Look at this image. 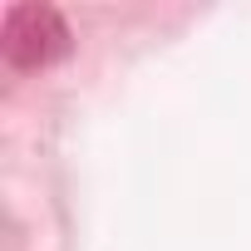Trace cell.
<instances>
[{"instance_id":"obj_1","label":"cell","mask_w":251,"mask_h":251,"mask_svg":"<svg viewBox=\"0 0 251 251\" xmlns=\"http://www.w3.org/2000/svg\"><path fill=\"white\" fill-rule=\"evenodd\" d=\"M0 54L15 74L50 69L54 59L69 54V25L50 5H10L5 10V35H0Z\"/></svg>"}]
</instances>
